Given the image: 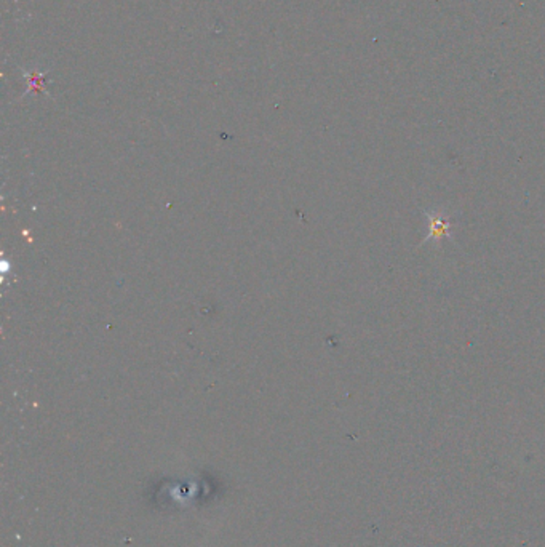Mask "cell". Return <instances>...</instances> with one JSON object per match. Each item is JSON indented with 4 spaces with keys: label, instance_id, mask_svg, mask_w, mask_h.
Wrapping results in <instances>:
<instances>
[{
    "label": "cell",
    "instance_id": "6da1fadb",
    "mask_svg": "<svg viewBox=\"0 0 545 547\" xmlns=\"http://www.w3.org/2000/svg\"><path fill=\"white\" fill-rule=\"evenodd\" d=\"M448 232V221L443 218H437L432 221V236L442 237Z\"/></svg>",
    "mask_w": 545,
    "mask_h": 547
}]
</instances>
